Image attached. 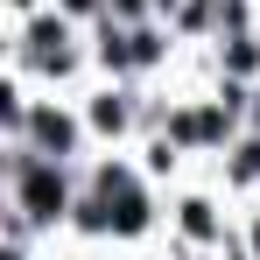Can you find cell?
<instances>
[{
  "mask_svg": "<svg viewBox=\"0 0 260 260\" xmlns=\"http://www.w3.org/2000/svg\"><path fill=\"white\" fill-rule=\"evenodd\" d=\"M253 253H260V225H253Z\"/></svg>",
  "mask_w": 260,
  "mask_h": 260,
  "instance_id": "cell-12",
  "label": "cell"
},
{
  "mask_svg": "<svg viewBox=\"0 0 260 260\" xmlns=\"http://www.w3.org/2000/svg\"><path fill=\"white\" fill-rule=\"evenodd\" d=\"M78 232H141L148 225V190L134 169H99L91 197H78Z\"/></svg>",
  "mask_w": 260,
  "mask_h": 260,
  "instance_id": "cell-2",
  "label": "cell"
},
{
  "mask_svg": "<svg viewBox=\"0 0 260 260\" xmlns=\"http://www.w3.org/2000/svg\"><path fill=\"white\" fill-rule=\"evenodd\" d=\"M78 120H71V113H56V106H28V134H21V141H28V148H36V155H56V162H63V155H78Z\"/></svg>",
  "mask_w": 260,
  "mask_h": 260,
  "instance_id": "cell-4",
  "label": "cell"
},
{
  "mask_svg": "<svg viewBox=\"0 0 260 260\" xmlns=\"http://www.w3.org/2000/svg\"><path fill=\"white\" fill-rule=\"evenodd\" d=\"M141 14H148V0H113L106 7V21H141Z\"/></svg>",
  "mask_w": 260,
  "mask_h": 260,
  "instance_id": "cell-9",
  "label": "cell"
},
{
  "mask_svg": "<svg viewBox=\"0 0 260 260\" xmlns=\"http://www.w3.org/2000/svg\"><path fill=\"white\" fill-rule=\"evenodd\" d=\"M21 56H28L36 71H49V78H63V71L78 63V49H71V14L56 7V14H43V21H28V43H21Z\"/></svg>",
  "mask_w": 260,
  "mask_h": 260,
  "instance_id": "cell-3",
  "label": "cell"
},
{
  "mask_svg": "<svg viewBox=\"0 0 260 260\" xmlns=\"http://www.w3.org/2000/svg\"><path fill=\"white\" fill-rule=\"evenodd\" d=\"M56 7H63V14H106L113 0H56Z\"/></svg>",
  "mask_w": 260,
  "mask_h": 260,
  "instance_id": "cell-10",
  "label": "cell"
},
{
  "mask_svg": "<svg viewBox=\"0 0 260 260\" xmlns=\"http://www.w3.org/2000/svg\"><path fill=\"white\" fill-rule=\"evenodd\" d=\"M155 7H176V0H155Z\"/></svg>",
  "mask_w": 260,
  "mask_h": 260,
  "instance_id": "cell-13",
  "label": "cell"
},
{
  "mask_svg": "<svg viewBox=\"0 0 260 260\" xmlns=\"http://www.w3.org/2000/svg\"><path fill=\"white\" fill-rule=\"evenodd\" d=\"M260 176V141H239V155H232V183H253Z\"/></svg>",
  "mask_w": 260,
  "mask_h": 260,
  "instance_id": "cell-8",
  "label": "cell"
},
{
  "mask_svg": "<svg viewBox=\"0 0 260 260\" xmlns=\"http://www.w3.org/2000/svg\"><path fill=\"white\" fill-rule=\"evenodd\" d=\"M7 7H14V14H28V7H36V0H7Z\"/></svg>",
  "mask_w": 260,
  "mask_h": 260,
  "instance_id": "cell-11",
  "label": "cell"
},
{
  "mask_svg": "<svg viewBox=\"0 0 260 260\" xmlns=\"http://www.w3.org/2000/svg\"><path fill=\"white\" fill-rule=\"evenodd\" d=\"M85 127L91 134H127L134 127V91H99L91 113H85Z\"/></svg>",
  "mask_w": 260,
  "mask_h": 260,
  "instance_id": "cell-5",
  "label": "cell"
},
{
  "mask_svg": "<svg viewBox=\"0 0 260 260\" xmlns=\"http://www.w3.org/2000/svg\"><path fill=\"white\" fill-rule=\"evenodd\" d=\"M183 232H190V239H211V232H218V218H211L204 197H190V204H183Z\"/></svg>",
  "mask_w": 260,
  "mask_h": 260,
  "instance_id": "cell-7",
  "label": "cell"
},
{
  "mask_svg": "<svg viewBox=\"0 0 260 260\" xmlns=\"http://www.w3.org/2000/svg\"><path fill=\"white\" fill-rule=\"evenodd\" d=\"M225 71H232V78H253V71H260V43H253V36H232V49H225Z\"/></svg>",
  "mask_w": 260,
  "mask_h": 260,
  "instance_id": "cell-6",
  "label": "cell"
},
{
  "mask_svg": "<svg viewBox=\"0 0 260 260\" xmlns=\"http://www.w3.org/2000/svg\"><path fill=\"white\" fill-rule=\"evenodd\" d=\"M7 176H14V211H21V218L56 225L63 211H78V204H71V176H63V162H56V155H36L28 141L14 148Z\"/></svg>",
  "mask_w": 260,
  "mask_h": 260,
  "instance_id": "cell-1",
  "label": "cell"
}]
</instances>
